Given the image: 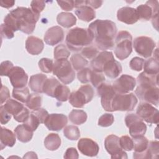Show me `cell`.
I'll return each instance as SVG.
<instances>
[{
	"label": "cell",
	"instance_id": "obj_1",
	"mask_svg": "<svg viewBox=\"0 0 159 159\" xmlns=\"http://www.w3.org/2000/svg\"><path fill=\"white\" fill-rule=\"evenodd\" d=\"M40 15L34 13L28 7H18L11 10L4 17V23L14 32L20 30L27 34H32L35 27Z\"/></svg>",
	"mask_w": 159,
	"mask_h": 159
},
{
	"label": "cell",
	"instance_id": "obj_2",
	"mask_svg": "<svg viewBox=\"0 0 159 159\" xmlns=\"http://www.w3.org/2000/svg\"><path fill=\"white\" fill-rule=\"evenodd\" d=\"M88 29L92 33L98 48L106 50L113 48L117 33V27L114 22L97 19L89 25Z\"/></svg>",
	"mask_w": 159,
	"mask_h": 159
},
{
	"label": "cell",
	"instance_id": "obj_3",
	"mask_svg": "<svg viewBox=\"0 0 159 159\" xmlns=\"http://www.w3.org/2000/svg\"><path fill=\"white\" fill-rule=\"evenodd\" d=\"M157 75L148 74L144 71L140 73L137 78L138 86L135 91L140 100L156 106L158 104L159 99Z\"/></svg>",
	"mask_w": 159,
	"mask_h": 159
},
{
	"label": "cell",
	"instance_id": "obj_4",
	"mask_svg": "<svg viewBox=\"0 0 159 159\" xmlns=\"http://www.w3.org/2000/svg\"><path fill=\"white\" fill-rule=\"evenodd\" d=\"M93 40V35L89 29L75 27L71 29L66 36L67 47L73 52L82 50L84 47L91 44Z\"/></svg>",
	"mask_w": 159,
	"mask_h": 159
},
{
	"label": "cell",
	"instance_id": "obj_5",
	"mask_svg": "<svg viewBox=\"0 0 159 159\" xmlns=\"http://www.w3.org/2000/svg\"><path fill=\"white\" fill-rule=\"evenodd\" d=\"M132 37L127 31H120L116 38L114 53L116 57L123 60L127 58L132 52Z\"/></svg>",
	"mask_w": 159,
	"mask_h": 159
},
{
	"label": "cell",
	"instance_id": "obj_6",
	"mask_svg": "<svg viewBox=\"0 0 159 159\" xmlns=\"http://www.w3.org/2000/svg\"><path fill=\"white\" fill-rule=\"evenodd\" d=\"M53 73L65 84L71 83L75 78V73L67 59L58 60L53 63Z\"/></svg>",
	"mask_w": 159,
	"mask_h": 159
},
{
	"label": "cell",
	"instance_id": "obj_7",
	"mask_svg": "<svg viewBox=\"0 0 159 159\" xmlns=\"http://www.w3.org/2000/svg\"><path fill=\"white\" fill-rule=\"evenodd\" d=\"M94 94V89L91 85H83L77 91H73L70 94L69 102L75 107H83L93 99Z\"/></svg>",
	"mask_w": 159,
	"mask_h": 159
},
{
	"label": "cell",
	"instance_id": "obj_8",
	"mask_svg": "<svg viewBox=\"0 0 159 159\" xmlns=\"http://www.w3.org/2000/svg\"><path fill=\"white\" fill-rule=\"evenodd\" d=\"M137 99L134 93H116L112 103L113 111H133L137 104Z\"/></svg>",
	"mask_w": 159,
	"mask_h": 159
},
{
	"label": "cell",
	"instance_id": "obj_9",
	"mask_svg": "<svg viewBox=\"0 0 159 159\" xmlns=\"http://www.w3.org/2000/svg\"><path fill=\"white\" fill-rule=\"evenodd\" d=\"M125 122L129 129V134L132 137L144 135L147 131L146 124L137 114H127L125 117Z\"/></svg>",
	"mask_w": 159,
	"mask_h": 159
},
{
	"label": "cell",
	"instance_id": "obj_10",
	"mask_svg": "<svg viewBox=\"0 0 159 159\" xmlns=\"http://www.w3.org/2000/svg\"><path fill=\"white\" fill-rule=\"evenodd\" d=\"M135 52L144 58L150 57L156 46L155 41L150 37L140 36L135 38L133 43Z\"/></svg>",
	"mask_w": 159,
	"mask_h": 159
},
{
	"label": "cell",
	"instance_id": "obj_11",
	"mask_svg": "<svg viewBox=\"0 0 159 159\" xmlns=\"http://www.w3.org/2000/svg\"><path fill=\"white\" fill-rule=\"evenodd\" d=\"M136 113L143 120L147 123L151 124H157L158 123V111L150 103L146 102H140L137 108Z\"/></svg>",
	"mask_w": 159,
	"mask_h": 159
},
{
	"label": "cell",
	"instance_id": "obj_12",
	"mask_svg": "<svg viewBox=\"0 0 159 159\" xmlns=\"http://www.w3.org/2000/svg\"><path fill=\"white\" fill-rule=\"evenodd\" d=\"M97 89V93L101 97V102L103 109L106 111L112 112V103L117 93L112 86L103 83Z\"/></svg>",
	"mask_w": 159,
	"mask_h": 159
},
{
	"label": "cell",
	"instance_id": "obj_13",
	"mask_svg": "<svg viewBox=\"0 0 159 159\" xmlns=\"http://www.w3.org/2000/svg\"><path fill=\"white\" fill-rule=\"evenodd\" d=\"M104 147L106 151L111 155V158H127V153L121 148L119 143V137L111 134L104 140Z\"/></svg>",
	"mask_w": 159,
	"mask_h": 159
},
{
	"label": "cell",
	"instance_id": "obj_14",
	"mask_svg": "<svg viewBox=\"0 0 159 159\" xmlns=\"http://www.w3.org/2000/svg\"><path fill=\"white\" fill-rule=\"evenodd\" d=\"M158 2L157 1L150 0L146 4L139 6L137 9V14L139 19L149 20L152 17L158 16Z\"/></svg>",
	"mask_w": 159,
	"mask_h": 159
},
{
	"label": "cell",
	"instance_id": "obj_15",
	"mask_svg": "<svg viewBox=\"0 0 159 159\" xmlns=\"http://www.w3.org/2000/svg\"><path fill=\"white\" fill-rule=\"evenodd\" d=\"M136 86V80L132 76L122 75L117 79L112 84L116 93L126 94L132 91Z\"/></svg>",
	"mask_w": 159,
	"mask_h": 159
},
{
	"label": "cell",
	"instance_id": "obj_16",
	"mask_svg": "<svg viewBox=\"0 0 159 159\" xmlns=\"http://www.w3.org/2000/svg\"><path fill=\"white\" fill-rule=\"evenodd\" d=\"M14 88H24L28 81V75L24 70L20 66H14L8 75Z\"/></svg>",
	"mask_w": 159,
	"mask_h": 159
},
{
	"label": "cell",
	"instance_id": "obj_17",
	"mask_svg": "<svg viewBox=\"0 0 159 159\" xmlns=\"http://www.w3.org/2000/svg\"><path fill=\"white\" fill-rule=\"evenodd\" d=\"M67 117L63 114H48L44 122L45 125L49 130L60 131L67 124Z\"/></svg>",
	"mask_w": 159,
	"mask_h": 159
},
{
	"label": "cell",
	"instance_id": "obj_18",
	"mask_svg": "<svg viewBox=\"0 0 159 159\" xmlns=\"http://www.w3.org/2000/svg\"><path fill=\"white\" fill-rule=\"evenodd\" d=\"M80 152L88 157H95L98 154L99 147L98 144L89 138H81L78 142Z\"/></svg>",
	"mask_w": 159,
	"mask_h": 159
},
{
	"label": "cell",
	"instance_id": "obj_19",
	"mask_svg": "<svg viewBox=\"0 0 159 159\" xmlns=\"http://www.w3.org/2000/svg\"><path fill=\"white\" fill-rule=\"evenodd\" d=\"M64 39V32L60 26H53L50 27L45 33L44 41L51 46L58 44Z\"/></svg>",
	"mask_w": 159,
	"mask_h": 159
},
{
	"label": "cell",
	"instance_id": "obj_20",
	"mask_svg": "<svg viewBox=\"0 0 159 159\" xmlns=\"http://www.w3.org/2000/svg\"><path fill=\"white\" fill-rule=\"evenodd\" d=\"M117 19L127 24H133L139 19L136 9L131 7H123L117 12Z\"/></svg>",
	"mask_w": 159,
	"mask_h": 159
},
{
	"label": "cell",
	"instance_id": "obj_21",
	"mask_svg": "<svg viewBox=\"0 0 159 159\" xmlns=\"http://www.w3.org/2000/svg\"><path fill=\"white\" fill-rule=\"evenodd\" d=\"M114 58L111 52L103 51L99 53L97 56L91 61V66L94 71L102 72L103 66L109 60Z\"/></svg>",
	"mask_w": 159,
	"mask_h": 159
},
{
	"label": "cell",
	"instance_id": "obj_22",
	"mask_svg": "<svg viewBox=\"0 0 159 159\" xmlns=\"http://www.w3.org/2000/svg\"><path fill=\"white\" fill-rule=\"evenodd\" d=\"M44 47L43 42L40 39L35 36H29L25 41V48L31 55L40 54Z\"/></svg>",
	"mask_w": 159,
	"mask_h": 159
},
{
	"label": "cell",
	"instance_id": "obj_23",
	"mask_svg": "<svg viewBox=\"0 0 159 159\" xmlns=\"http://www.w3.org/2000/svg\"><path fill=\"white\" fill-rule=\"evenodd\" d=\"M122 68L120 63L112 58L108 61L103 66L102 71L109 78L114 79L117 78L122 72Z\"/></svg>",
	"mask_w": 159,
	"mask_h": 159
},
{
	"label": "cell",
	"instance_id": "obj_24",
	"mask_svg": "<svg viewBox=\"0 0 159 159\" xmlns=\"http://www.w3.org/2000/svg\"><path fill=\"white\" fill-rule=\"evenodd\" d=\"M159 153V142L151 141L148 142L147 149L140 153H133L134 158H157Z\"/></svg>",
	"mask_w": 159,
	"mask_h": 159
},
{
	"label": "cell",
	"instance_id": "obj_25",
	"mask_svg": "<svg viewBox=\"0 0 159 159\" xmlns=\"http://www.w3.org/2000/svg\"><path fill=\"white\" fill-rule=\"evenodd\" d=\"M47 79V76L42 73H38L31 76L29 82V86L30 89L35 93H42L43 86Z\"/></svg>",
	"mask_w": 159,
	"mask_h": 159
},
{
	"label": "cell",
	"instance_id": "obj_26",
	"mask_svg": "<svg viewBox=\"0 0 159 159\" xmlns=\"http://www.w3.org/2000/svg\"><path fill=\"white\" fill-rule=\"evenodd\" d=\"M15 135L11 130L4 127H1L0 143L1 150L6 146L12 147L14 145L16 141Z\"/></svg>",
	"mask_w": 159,
	"mask_h": 159
},
{
	"label": "cell",
	"instance_id": "obj_27",
	"mask_svg": "<svg viewBox=\"0 0 159 159\" xmlns=\"http://www.w3.org/2000/svg\"><path fill=\"white\" fill-rule=\"evenodd\" d=\"M75 14L80 20L85 22H89L96 17V12L94 10L86 4L76 8Z\"/></svg>",
	"mask_w": 159,
	"mask_h": 159
},
{
	"label": "cell",
	"instance_id": "obj_28",
	"mask_svg": "<svg viewBox=\"0 0 159 159\" xmlns=\"http://www.w3.org/2000/svg\"><path fill=\"white\" fill-rule=\"evenodd\" d=\"M33 132L25 124L19 125L14 129V134L17 139L23 143H26L31 140L33 137Z\"/></svg>",
	"mask_w": 159,
	"mask_h": 159
},
{
	"label": "cell",
	"instance_id": "obj_29",
	"mask_svg": "<svg viewBox=\"0 0 159 159\" xmlns=\"http://www.w3.org/2000/svg\"><path fill=\"white\" fill-rule=\"evenodd\" d=\"M57 21L58 24L65 28H70L76 22V17L70 12H60L57 15Z\"/></svg>",
	"mask_w": 159,
	"mask_h": 159
},
{
	"label": "cell",
	"instance_id": "obj_30",
	"mask_svg": "<svg viewBox=\"0 0 159 159\" xmlns=\"http://www.w3.org/2000/svg\"><path fill=\"white\" fill-rule=\"evenodd\" d=\"M61 145V139L58 134L55 133L49 134L44 140L45 147L50 151L57 150Z\"/></svg>",
	"mask_w": 159,
	"mask_h": 159
},
{
	"label": "cell",
	"instance_id": "obj_31",
	"mask_svg": "<svg viewBox=\"0 0 159 159\" xmlns=\"http://www.w3.org/2000/svg\"><path fill=\"white\" fill-rule=\"evenodd\" d=\"M60 84V82L55 78H47L43 86V93L48 96L54 98L55 90Z\"/></svg>",
	"mask_w": 159,
	"mask_h": 159
},
{
	"label": "cell",
	"instance_id": "obj_32",
	"mask_svg": "<svg viewBox=\"0 0 159 159\" xmlns=\"http://www.w3.org/2000/svg\"><path fill=\"white\" fill-rule=\"evenodd\" d=\"M132 140L134 143V153L137 154L144 152L148 145V139L144 137V135H139L135 137H132Z\"/></svg>",
	"mask_w": 159,
	"mask_h": 159
},
{
	"label": "cell",
	"instance_id": "obj_33",
	"mask_svg": "<svg viewBox=\"0 0 159 159\" xmlns=\"http://www.w3.org/2000/svg\"><path fill=\"white\" fill-rule=\"evenodd\" d=\"M69 119L74 124L81 125L87 120V114L83 110L73 109L69 114Z\"/></svg>",
	"mask_w": 159,
	"mask_h": 159
},
{
	"label": "cell",
	"instance_id": "obj_34",
	"mask_svg": "<svg viewBox=\"0 0 159 159\" xmlns=\"http://www.w3.org/2000/svg\"><path fill=\"white\" fill-rule=\"evenodd\" d=\"M4 109L11 114L16 116L18 114L24 107L23 104L17 102L16 100L9 99H8L4 105H3Z\"/></svg>",
	"mask_w": 159,
	"mask_h": 159
},
{
	"label": "cell",
	"instance_id": "obj_35",
	"mask_svg": "<svg viewBox=\"0 0 159 159\" xmlns=\"http://www.w3.org/2000/svg\"><path fill=\"white\" fill-rule=\"evenodd\" d=\"M144 72L148 74H158L159 63L158 60L156 58H150L144 61Z\"/></svg>",
	"mask_w": 159,
	"mask_h": 159
},
{
	"label": "cell",
	"instance_id": "obj_36",
	"mask_svg": "<svg viewBox=\"0 0 159 159\" xmlns=\"http://www.w3.org/2000/svg\"><path fill=\"white\" fill-rule=\"evenodd\" d=\"M12 94L14 98L23 103L27 102L30 95L29 89L26 86L20 88H14Z\"/></svg>",
	"mask_w": 159,
	"mask_h": 159
},
{
	"label": "cell",
	"instance_id": "obj_37",
	"mask_svg": "<svg viewBox=\"0 0 159 159\" xmlns=\"http://www.w3.org/2000/svg\"><path fill=\"white\" fill-rule=\"evenodd\" d=\"M70 60L72 66L75 70H80L88 64V61L80 53H74L72 55Z\"/></svg>",
	"mask_w": 159,
	"mask_h": 159
},
{
	"label": "cell",
	"instance_id": "obj_38",
	"mask_svg": "<svg viewBox=\"0 0 159 159\" xmlns=\"http://www.w3.org/2000/svg\"><path fill=\"white\" fill-rule=\"evenodd\" d=\"M70 94V90L69 88L65 85L60 84L55 92L54 98H55L58 101L65 102L68 99Z\"/></svg>",
	"mask_w": 159,
	"mask_h": 159
},
{
	"label": "cell",
	"instance_id": "obj_39",
	"mask_svg": "<svg viewBox=\"0 0 159 159\" xmlns=\"http://www.w3.org/2000/svg\"><path fill=\"white\" fill-rule=\"evenodd\" d=\"M64 136L70 140H76L80 137V132L75 125H67L63 129Z\"/></svg>",
	"mask_w": 159,
	"mask_h": 159
},
{
	"label": "cell",
	"instance_id": "obj_40",
	"mask_svg": "<svg viewBox=\"0 0 159 159\" xmlns=\"http://www.w3.org/2000/svg\"><path fill=\"white\" fill-rule=\"evenodd\" d=\"M42 96L38 94H30L28 101L26 102V106L28 108L32 110H37L40 108L42 105Z\"/></svg>",
	"mask_w": 159,
	"mask_h": 159
},
{
	"label": "cell",
	"instance_id": "obj_41",
	"mask_svg": "<svg viewBox=\"0 0 159 159\" xmlns=\"http://www.w3.org/2000/svg\"><path fill=\"white\" fill-rule=\"evenodd\" d=\"M53 54L54 58L56 60H64L67 59L69 57L70 52L64 44H60L55 47Z\"/></svg>",
	"mask_w": 159,
	"mask_h": 159
},
{
	"label": "cell",
	"instance_id": "obj_42",
	"mask_svg": "<svg viewBox=\"0 0 159 159\" xmlns=\"http://www.w3.org/2000/svg\"><path fill=\"white\" fill-rule=\"evenodd\" d=\"M38 65L40 70L43 73H49L53 71V62L52 59L42 58L39 60Z\"/></svg>",
	"mask_w": 159,
	"mask_h": 159
},
{
	"label": "cell",
	"instance_id": "obj_43",
	"mask_svg": "<svg viewBox=\"0 0 159 159\" xmlns=\"http://www.w3.org/2000/svg\"><path fill=\"white\" fill-rule=\"evenodd\" d=\"M105 80V76L102 72H98L94 70L92 71L90 81L95 88H98L101 84L104 83Z\"/></svg>",
	"mask_w": 159,
	"mask_h": 159
},
{
	"label": "cell",
	"instance_id": "obj_44",
	"mask_svg": "<svg viewBox=\"0 0 159 159\" xmlns=\"http://www.w3.org/2000/svg\"><path fill=\"white\" fill-rule=\"evenodd\" d=\"M40 124V122L38 117L32 112H30L28 119L24 122V124H25L32 131H35L37 129Z\"/></svg>",
	"mask_w": 159,
	"mask_h": 159
},
{
	"label": "cell",
	"instance_id": "obj_45",
	"mask_svg": "<svg viewBox=\"0 0 159 159\" xmlns=\"http://www.w3.org/2000/svg\"><path fill=\"white\" fill-rule=\"evenodd\" d=\"M92 70L89 68H84L77 73V78L81 83H87L90 81Z\"/></svg>",
	"mask_w": 159,
	"mask_h": 159
},
{
	"label": "cell",
	"instance_id": "obj_46",
	"mask_svg": "<svg viewBox=\"0 0 159 159\" xmlns=\"http://www.w3.org/2000/svg\"><path fill=\"white\" fill-rule=\"evenodd\" d=\"M114 121V116L112 114L106 113L102 114L98 120V125L101 127H109L111 126Z\"/></svg>",
	"mask_w": 159,
	"mask_h": 159
},
{
	"label": "cell",
	"instance_id": "obj_47",
	"mask_svg": "<svg viewBox=\"0 0 159 159\" xmlns=\"http://www.w3.org/2000/svg\"><path fill=\"white\" fill-rule=\"evenodd\" d=\"M119 143L121 148L124 150L131 151L134 148L132 139L127 135H124L119 138Z\"/></svg>",
	"mask_w": 159,
	"mask_h": 159
},
{
	"label": "cell",
	"instance_id": "obj_48",
	"mask_svg": "<svg viewBox=\"0 0 159 159\" xmlns=\"http://www.w3.org/2000/svg\"><path fill=\"white\" fill-rule=\"evenodd\" d=\"M98 53L99 52L98 49L93 46L85 47L81 50L82 55L89 60H93L94 58Z\"/></svg>",
	"mask_w": 159,
	"mask_h": 159
},
{
	"label": "cell",
	"instance_id": "obj_49",
	"mask_svg": "<svg viewBox=\"0 0 159 159\" xmlns=\"http://www.w3.org/2000/svg\"><path fill=\"white\" fill-rule=\"evenodd\" d=\"M144 61L145 60L143 58L135 57L130 60L129 65L132 70L137 71H140L142 70L143 67Z\"/></svg>",
	"mask_w": 159,
	"mask_h": 159
},
{
	"label": "cell",
	"instance_id": "obj_50",
	"mask_svg": "<svg viewBox=\"0 0 159 159\" xmlns=\"http://www.w3.org/2000/svg\"><path fill=\"white\" fill-rule=\"evenodd\" d=\"M14 67L13 63L9 61H4L0 65V75L1 76H8L11 70Z\"/></svg>",
	"mask_w": 159,
	"mask_h": 159
},
{
	"label": "cell",
	"instance_id": "obj_51",
	"mask_svg": "<svg viewBox=\"0 0 159 159\" xmlns=\"http://www.w3.org/2000/svg\"><path fill=\"white\" fill-rule=\"evenodd\" d=\"M1 35L2 38L11 39L14 36V31L4 23L1 25Z\"/></svg>",
	"mask_w": 159,
	"mask_h": 159
},
{
	"label": "cell",
	"instance_id": "obj_52",
	"mask_svg": "<svg viewBox=\"0 0 159 159\" xmlns=\"http://www.w3.org/2000/svg\"><path fill=\"white\" fill-rule=\"evenodd\" d=\"M31 9L36 14L40 15V13L45 7V3L43 1H32L30 3Z\"/></svg>",
	"mask_w": 159,
	"mask_h": 159
},
{
	"label": "cell",
	"instance_id": "obj_53",
	"mask_svg": "<svg viewBox=\"0 0 159 159\" xmlns=\"http://www.w3.org/2000/svg\"><path fill=\"white\" fill-rule=\"evenodd\" d=\"M29 111L26 107H24L23 109L17 115L14 116V119L19 122H24L29 117Z\"/></svg>",
	"mask_w": 159,
	"mask_h": 159
},
{
	"label": "cell",
	"instance_id": "obj_54",
	"mask_svg": "<svg viewBox=\"0 0 159 159\" xmlns=\"http://www.w3.org/2000/svg\"><path fill=\"white\" fill-rule=\"evenodd\" d=\"M31 112L38 117V119L40 122V124L44 123L45 119L48 116V112L43 108H39L37 110H34Z\"/></svg>",
	"mask_w": 159,
	"mask_h": 159
},
{
	"label": "cell",
	"instance_id": "obj_55",
	"mask_svg": "<svg viewBox=\"0 0 159 159\" xmlns=\"http://www.w3.org/2000/svg\"><path fill=\"white\" fill-rule=\"evenodd\" d=\"M57 2L64 11H71L75 7V1H57Z\"/></svg>",
	"mask_w": 159,
	"mask_h": 159
},
{
	"label": "cell",
	"instance_id": "obj_56",
	"mask_svg": "<svg viewBox=\"0 0 159 159\" xmlns=\"http://www.w3.org/2000/svg\"><path fill=\"white\" fill-rule=\"evenodd\" d=\"M0 117H1V124H6L11 119V114H9L4 107L3 106L0 107Z\"/></svg>",
	"mask_w": 159,
	"mask_h": 159
},
{
	"label": "cell",
	"instance_id": "obj_57",
	"mask_svg": "<svg viewBox=\"0 0 159 159\" xmlns=\"http://www.w3.org/2000/svg\"><path fill=\"white\" fill-rule=\"evenodd\" d=\"M10 99V93L7 87L1 85V104Z\"/></svg>",
	"mask_w": 159,
	"mask_h": 159
},
{
	"label": "cell",
	"instance_id": "obj_58",
	"mask_svg": "<svg viewBox=\"0 0 159 159\" xmlns=\"http://www.w3.org/2000/svg\"><path fill=\"white\" fill-rule=\"evenodd\" d=\"M65 158H75V159H77L79 157L78 155V153L77 152V150H76L75 148L73 147H70L68 148L64 155L63 157Z\"/></svg>",
	"mask_w": 159,
	"mask_h": 159
},
{
	"label": "cell",
	"instance_id": "obj_59",
	"mask_svg": "<svg viewBox=\"0 0 159 159\" xmlns=\"http://www.w3.org/2000/svg\"><path fill=\"white\" fill-rule=\"evenodd\" d=\"M102 4V1H86V4L91 7V8L98 9L101 6Z\"/></svg>",
	"mask_w": 159,
	"mask_h": 159
},
{
	"label": "cell",
	"instance_id": "obj_60",
	"mask_svg": "<svg viewBox=\"0 0 159 159\" xmlns=\"http://www.w3.org/2000/svg\"><path fill=\"white\" fill-rule=\"evenodd\" d=\"M15 4L14 1H1L0 4L1 6L5 8H10L12 7Z\"/></svg>",
	"mask_w": 159,
	"mask_h": 159
}]
</instances>
